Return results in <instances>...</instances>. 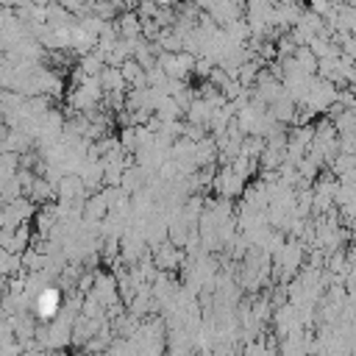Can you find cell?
<instances>
[{"instance_id": "cell-1", "label": "cell", "mask_w": 356, "mask_h": 356, "mask_svg": "<svg viewBox=\"0 0 356 356\" xmlns=\"http://www.w3.org/2000/svg\"><path fill=\"white\" fill-rule=\"evenodd\" d=\"M58 303H61L58 289L47 286V289H44V292H39V298H36V314H39L42 320H53V317H56V312H58Z\"/></svg>"}, {"instance_id": "cell-2", "label": "cell", "mask_w": 356, "mask_h": 356, "mask_svg": "<svg viewBox=\"0 0 356 356\" xmlns=\"http://www.w3.org/2000/svg\"><path fill=\"white\" fill-rule=\"evenodd\" d=\"M122 25H120V33L125 36V39H131V36H136L139 33V28H142V22H139V17L136 14H122V19H120Z\"/></svg>"}, {"instance_id": "cell-3", "label": "cell", "mask_w": 356, "mask_h": 356, "mask_svg": "<svg viewBox=\"0 0 356 356\" xmlns=\"http://www.w3.org/2000/svg\"><path fill=\"white\" fill-rule=\"evenodd\" d=\"M309 8H312L314 14H320V17H325V14L334 11V3H331V0H309Z\"/></svg>"}]
</instances>
